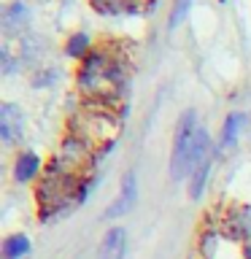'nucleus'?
Returning <instances> with one entry per match:
<instances>
[{
	"mask_svg": "<svg viewBox=\"0 0 251 259\" xmlns=\"http://www.w3.org/2000/svg\"><path fill=\"white\" fill-rule=\"evenodd\" d=\"M121 65L108 52H89L78 68V87L89 95L108 97L121 84Z\"/></svg>",
	"mask_w": 251,
	"mask_h": 259,
	"instance_id": "nucleus-1",
	"label": "nucleus"
},
{
	"mask_svg": "<svg viewBox=\"0 0 251 259\" xmlns=\"http://www.w3.org/2000/svg\"><path fill=\"white\" fill-rule=\"evenodd\" d=\"M208 173H211V162H205V165L192 176V184H189V194H192V197H200V194H202L205 181H208Z\"/></svg>",
	"mask_w": 251,
	"mask_h": 259,
	"instance_id": "nucleus-12",
	"label": "nucleus"
},
{
	"mask_svg": "<svg viewBox=\"0 0 251 259\" xmlns=\"http://www.w3.org/2000/svg\"><path fill=\"white\" fill-rule=\"evenodd\" d=\"M27 19V8H24L22 3H11L6 8V14H3V27L6 32H14V30H19V24Z\"/></svg>",
	"mask_w": 251,
	"mask_h": 259,
	"instance_id": "nucleus-9",
	"label": "nucleus"
},
{
	"mask_svg": "<svg viewBox=\"0 0 251 259\" xmlns=\"http://www.w3.org/2000/svg\"><path fill=\"white\" fill-rule=\"evenodd\" d=\"M30 254V240L24 238V235H11V238H6L3 243V256L6 259H22Z\"/></svg>",
	"mask_w": 251,
	"mask_h": 259,
	"instance_id": "nucleus-8",
	"label": "nucleus"
},
{
	"mask_svg": "<svg viewBox=\"0 0 251 259\" xmlns=\"http://www.w3.org/2000/svg\"><path fill=\"white\" fill-rule=\"evenodd\" d=\"M135 194H138L135 173H124V178H121V192H119V197L105 208V219H116V216L130 213V208H133V202H135Z\"/></svg>",
	"mask_w": 251,
	"mask_h": 259,
	"instance_id": "nucleus-5",
	"label": "nucleus"
},
{
	"mask_svg": "<svg viewBox=\"0 0 251 259\" xmlns=\"http://www.w3.org/2000/svg\"><path fill=\"white\" fill-rule=\"evenodd\" d=\"M192 3H194V0H173V8H170V16H168L170 30H176L178 24H181V22L186 19V14H189Z\"/></svg>",
	"mask_w": 251,
	"mask_h": 259,
	"instance_id": "nucleus-10",
	"label": "nucleus"
},
{
	"mask_svg": "<svg viewBox=\"0 0 251 259\" xmlns=\"http://www.w3.org/2000/svg\"><path fill=\"white\" fill-rule=\"evenodd\" d=\"M246 259H251V246H246Z\"/></svg>",
	"mask_w": 251,
	"mask_h": 259,
	"instance_id": "nucleus-15",
	"label": "nucleus"
},
{
	"mask_svg": "<svg viewBox=\"0 0 251 259\" xmlns=\"http://www.w3.org/2000/svg\"><path fill=\"white\" fill-rule=\"evenodd\" d=\"M24 133V116L22 111L16 108L14 103H3L0 105V138H3V143H16Z\"/></svg>",
	"mask_w": 251,
	"mask_h": 259,
	"instance_id": "nucleus-4",
	"label": "nucleus"
},
{
	"mask_svg": "<svg viewBox=\"0 0 251 259\" xmlns=\"http://www.w3.org/2000/svg\"><path fill=\"white\" fill-rule=\"evenodd\" d=\"M73 141H78L84 149H103L105 143L113 141L119 130V121L111 116V111H81L76 119H73Z\"/></svg>",
	"mask_w": 251,
	"mask_h": 259,
	"instance_id": "nucleus-2",
	"label": "nucleus"
},
{
	"mask_svg": "<svg viewBox=\"0 0 251 259\" xmlns=\"http://www.w3.org/2000/svg\"><path fill=\"white\" fill-rule=\"evenodd\" d=\"M200 124H197V113L192 108L181 113L176 124V138H173V151H170V178L181 181L192 173V149L197 141Z\"/></svg>",
	"mask_w": 251,
	"mask_h": 259,
	"instance_id": "nucleus-3",
	"label": "nucleus"
},
{
	"mask_svg": "<svg viewBox=\"0 0 251 259\" xmlns=\"http://www.w3.org/2000/svg\"><path fill=\"white\" fill-rule=\"evenodd\" d=\"M127 251V232L124 227H113L105 232V238L100 243V259H124Z\"/></svg>",
	"mask_w": 251,
	"mask_h": 259,
	"instance_id": "nucleus-6",
	"label": "nucleus"
},
{
	"mask_svg": "<svg viewBox=\"0 0 251 259\" xmlns=\"http://www.w3.org/2000/svg\"><path fill=\"white\" fill-rule=\"evenodd\" d=\"M130 3H133V0H92L95 11H100V14H119V11H127Z\"/></svg>",
	"mask_w": 251,
	"mask_h": 259,
	"instance_id": "nucleus-11",
	"label": "nucleus"
},
{
	"mask_svg": "<svg viewBox=\"0 0 251 259\" xmlns=\"http://www.w3.org/2000/svg\"><path fill=\"white\" fill-rule=\"evenodd\" d=\"M68 54L70 57H87L89 54V38L84 32H76V35L68 40Z\"/></svg>",
	"mask_w": 251,
	"mask_h": 259,
	"instance_id": "nucleus-13",
	"label": "nucleus"
},
{
	"mask_svg": "<svg viewBox=\"0 0 251 259\" xmlns=\"http://www.w3.org/2000/svg\"><path fill=\"white\" fill-rule=\"evenodd\" d=\"M40 170V157L32 151H22L19 157H16V165H14V176L16 181H30L32 176H38Z\"/></svg>",
	"mask_w": 251,
	"mask_h": 259,
	"instance_id": "nucleus-7",
	"label": "nucleus"
},
{
	"mask_svg": "<svg viewBox=\"0 0 251 259\" xmlns=\"http://www.w3.org/2000/svg\"><path fill=\"white\" fill-rule=\"evenodd\" d=\"M240 116H230L227 119V124H224V135H222V146H230L232 141H235V130L240 127Z\"/></svg>",
	"mask_w": 251,
	"mask_h": 259,
	"instance_id": "nucleus-14",
	"label": "nucleus"
}]
</instances>
